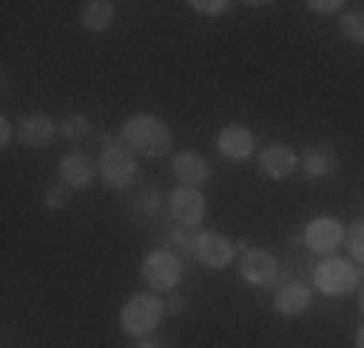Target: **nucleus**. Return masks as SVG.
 Here are the masks:
<instances>
[{
	"instance_id": "nucleus-8",
	"label": "nucleus",
	"mask_w": 364,
	"mask_h": 348,
	"mask_svg": "<svg viewBox=\"0 0 364 348\" xmlns=\"http://www.w3.org/2000/svg\"><path fill=\"white\" fill-rule=\"evenodd\" d=\"M341 240H345V229H341L337 217H314V221L306 224V232H302V244H306L310 251H322V256L337 251Z\"/></svg>"
},
{
	"instance_id": "nucleus-19",
	"label": "nucleus",
	"mask_w": 364,
	"mask_h": 348,
	"mask_svg": "<svg viewBox=\"0 0 364 348\" xmlns=\"http://www.w3.org/2000/svg\"><path fill=\"white\" fill-rule=\"evenodd\" d=\"M341 35L349 43H364V8H349V12H341Z\"/></svg>"
},
{
	"instance_id": "nucleus-14",
	"label": "nucleus",
	"mask_w": 364,
	"mask_h": 348,
	"mask_svg": "<svg viewBox=\"0 0 364 348\" xmlns=\"http://www.w3.org/2000/svg\"><path fill=\"white\" fill-rule=\"evenodd\" d=\"M55 136H58V128H55V120H50L47 112H28V116L20 120L23 147H36V151H43V147H47Z\"/></svg>"
},
{
	"instance_id": "nucleus-2",
	"label": "nucleus",
	"mask_w": 364,
	"mask_h": 348,
	"mask_svg": "<svg viewBox=\"0 0 364 348\" xmlns=\"http://www.w3.org/2000/svg\"><path fill=\"white\" fill-rule=\"evenodd\" d=\"M163 313H167V306L159 302V294H132V298L120 306V329H124L128 337H151L155 329H159V321H163Z\"/></svg>"
},
{
	"instance_id": "nucleus-5",
	"label": "nucleus",
	"mask_w": 364,
	"mask_h": 348,
	"mask_svg": "<svg viewBox=\"0 0 364 348\" xmlns=\"http://www.w3.org/2000/svg\"><path fill=\"white\" fill-rule=\"evenodd\" d=\"M140 275H144V283L151 286V294H167L182 283V263L175 259V251L159 248V251H147L144 256Z\"/></svg>"
},
{
	"instance_id": "nucleus-10",
	"label": "nucleus",
	"mask_w": 364,
	"mask_h": 348,
	"mask_svg": "<svg viewBox=\"0 0 364 348\" xmlns=\"http://www.w3.org/2000/svg\"><path fill=\"white\" fill-rule=\"evenodd\" d=\"M218 151L225 155V159H232V163H245L248 155L256 151L252 128H248V124H225L218 132Z\"/></svg>"
},
{
	"instance_id": "nucleus-23",
	"label": "nucleus",
	"mask_w": 364,
	"mask_h": 348,
	"mask_svg": "<svg viewBox=\"0 0 364 348\" xmlns=\"http://www.w3.org/2000/svg\"><path fill=\"white\" fill-rule=\"evenodd\" d=\"M310 12H318V16H337L345 8V0H310Z\"/></svg>"
},
{
	"instance_id": "nucleus-1",
	"label": "nucleus",
	"mask_w": 364,
	"mask_h": 348,
	"mask_svg": "<svg viewBox=\"0 0 364 348\" xmlns=\"http://www.w3.org/2000/svg\"><path fill=\"white\" fill-rule=\"evenodd\" d=\"M120 136H124V143L132 147L136 155H147V159H159V155L171 151V128L163 124L159 116H151V112L128 116L124 128H120Z\"/></svg>"
},
{
	"instance_id": "nucleus-21",
	"label": "nucleus",
	"mask_w": 364,
	"mask_h": 348,
	"mask_svg": "<svg viewBox=\"0 0 364 348\" xmlns=\"http://www.w3.org/2000/svg\"><path fill=\"white\" fill-rule=\"evenodd\" d=\"M190 8H194L198 16H225L229 12V0H190Z\"/></svg>"
},
{
	"instance_id": "nucleus-20",
	"label": "nucleus",
	"mask_w": 364,
	"mask_h": 348,
	"mask_svg": "<svg viewBox=\"0 0 364 348\" xmlns=\"http://www.w3.org/2000/svg\"><path fill=\"white\" fill-rule=\"evenodd\" d=\"M66 202H70V186H66V182H50V186L43 190V205L47 209H63Z\"/></svg>"
},
{
	"instance_id": "nucleus-28",
	"label": "nucleus",
	"mask_w": 364,
	"mask_h": 348,
	"mask_svg": "<svg viewBox=\"0 0 364 348\" xmlns=\"http://www.w3.org/2000/svg\"><path fill=\"white\" fill-rule=\"evenodd\" d=\"M357 348H364V325L357 329Z\"/></svg>"
},
{
	"instance_id": "nucleus-18",
	"label": "nucleus",
	"mask_w": 364,
	"mask_h": 348,
	"mask_svg": "<svg viewBox=\"0 0 364 348\" xmlns=\"http://www.w3.org/2000/svg\"><path fill=\"white\" fill-rule=\"evenodd\" d=\"M58 136H66V139H90L93 136V120L82 116V112H74V116H66L63 124H58Z\"/></svg>"
},
{
	"instance_id": "nucleus-6",
	"label": "nucleus",
	"mask_w": 364,
	"mask_h": 348,
	"mask_svg": "<svg viewBox=\"0 0 364 348\" xmlns=\"http://www.w3.org/2000/svg\"><path fill=\"white\" fill-rule=\"evenodd\" d=\"M232 256H237V248H232V240L221 236V232H198L194 236V259L202 267L221 271V267L232 263Z\"/></svg>"
},
{
	"instance_id": "nucleus-22",
	"label": "nucleus",
	"mask_w": 364,
	"mask_h": 348,
	"mask_svg": "<svg viewBox=\"0 0 364 348\" xmlns=\"http://www.w3.org/2000/svg\"><path fill=\"white\" fill-rule=\"evenodd\" d=\"M136 209H140V213H155V209H159V190H155V186L140 190V197H136Z\"/></svg>"
},
{
	"instance_id": "nucleus-24",
	"label": "nucleus",
	"mask_w": 364,
	"mask_h": 348,
	"mask_svg": "<svg viewBox=\"0 0 364 348\" xmlns=\"http://www.w3.org/2000/svg\"><path fill=\"white\" fill-rule=\"evenodd\" d=\"M349 251L357 263H364V224H357V229L349 232Z\"/></svg>"
},
{
	"instance_id": "nucleus-17",
	"label": "nucleus",
	"mask_w": 364,
	"mask_h": 348,
	"mask_svg": "<svg viewBox=\"0 0 364 348\" xmlns=\"http://www.w3.org/2000/svg\"><path fill=\"white\" fill-rule=\"evenodd\" d=\"M77 20H82L85 31H109L112 20H117V4L112 0H85Z\"/></svg>"
},
{
	"instance_id": "nucleus-16",
	"label": "nucleus",
	"mask_w": 364,
	"mask_h": 348,
	"mask_svg": "<svg viewBox=\"0 0 364 348\" xmlns=\"http://www.w3.org/2000/svg\"><path fill=\"white\" fill-rule=\"evenodd\" d=\"M299 167H302V174H306V178H329V174L337 170V155L329 151V147L314 143V147H306V151H302Z\"/></svg>"
},
{
	"instance_id": "nucleus-7",
	"label": "nucleus",
	"mask_w": 364,
	"mask_h": 348,
	"mask_svg": "<svg viewBox=\"0 0 364 348\" xmlns=\"http://www.w3.org/2000/svg\"><path fill=\"white\" fill-rule=\"evenodd\" d=\"M167 209H171V217H175L178 229H190V224L205 221V197L198 194V190H190V186H178L175 194L167 197Z\"/></svg>"
},
{
	"instance_id": "nucleus-26",
	"label": "nucleus",
	"mask_w": 364,
	"mask_h": 348,
	"mask_svg": "<svg viewBox=\"0 0 364 348\" xmlns=\"http://www.w3.org/2000/svg\"><path fill=\"white\" fill-rule=\"evenodd\" d=\"M136 348H167V344H163V341H155V337H144V341L136 344Z\"/></svg>"
},
{
	"instance_id": "nucleus-15",
	"label": "nucleus",
	"mask_w": 364,
	"mask_h": 348,
	"mask_svg": "<svg viewBox=\"0 0 364 348\" xmlns=\"http://www.w3.org/2000/svg\"><path fill=\"white\" fill-rule=\"evenodd\" d=\"M310 310V286L302 283H287L275 290V313L279 317H302Z\"/></svg>"
},
{
	"instance_id": "nucleus-13",
	"label": "nucleus",
	"mask_w": 364,
	"mask_h": 348,
	"mask_svg": "<svg viewBox=\"0 0 364 348\" xmlns=\"http://www.w3.org/2000/svg\"><path fill=\"white\" fill-rule=\"evenodd\" d=\"M171 170H175L178 186H190V190H198L205 178H210V163H205L198 151H178L175 159H171Z\"/></svg>"
},
{
	"instance_id": "nucleus-29",
	"label": "nucleus",
	"mask_w": 364,
	"mask_h": 348,
	"mask_svg": "<svg viewBox=\"0 0 364 348\" xmlns=\"http://www.w3.org/2000/svg\"><path fill=\"white\" fill-rule=\"evenodd\" d=\"M360 313H364V286H360Z\"/></svg>"
},
{
	"instance_id": "nucleus-27",
	"label": "nucleus",
	"mask_w": 364,
	"mask_h": 348,
	"mask_svg": "<svg viewBox=\"0 0 364 348\" xmlns=\"http://www.w3.org/2000/svg\"><path fill=\"white\" fill-rule=\"evenodd\" d=\"M167 310H171V313H182V310H186V302H182V298H171Z\"/></svg>"
},
{
	"instance_id": "nucleus-25",
	"label": "nucleus",
	"mask_w": 364,
	"mask_h": 348,
	"mask_svg": "<svg viewBox=\"0 0 364 348\" xmlns=\"http://www.w3.org/2000/svg\"><path fill=\"white\" fill-rule=\"evenodd\" d=\"M12 136H16V128H12V120L4 116V120H0V143L8 147V143H12Z\"/></svg>"
},
{
	"instance_id": "nucleus-11",
	"label": "nucleus",
	"mask_w": 364,
	"mask_h": 348,
	"mask_svg": "<svg viewBox=\"0 0 364 348\" xmlns=\"http://www.w3.org/2000/svg\"><path fill=\"white\" fill-rule=\"evenodd\" d=\"M259 170L275 182L291 178V174L299 170V151H294L291 143H267L264 151H259Z\"/></svg>"
},
{
	"instance_id": "nucleus-3",
	"label": "nucleus",
	"mask_w": 364,
	"mask_h": 348,
	"mask_svg": "<svg viewBox=\"0 0 364 348\" xmlns=\"http://www.w3.org/2000/svg\"><path fill=\"white\" fill-rule=\"evenodd\" d=\"M97 174L105 178V186L112 190H128L140 174V163H136V151L128 143H109L101 147V159H97Z\"/></svg>"
},
{
	"instance_id": "nucleus-12",
	"label": "nucleus",
	"mask_w": 364,
	"mask_h": 348,
	"mask_svg": "<svg viewBox=\"0 0 364 348\" xmlns=\"http://www.w3.org/2000/svg\"><path fill=\"white\" fill-rule=\"evenodd\" d=\"M93 174H97V167L85 151H66L58 159V182H66L70 190H85L93 182Z\"/></svg>"
},
{
	"instance_id": "nucleus-9",
	"label": "nucleus",
	"mask_w": 364,
	"mask_h": 348,
	"mask_svg": "<svg viewBox=\"0 0 364 348\" xmlns=\"http://www.w3.org/2000/svg\"><path fill=\"white\" fill-rule=\"evenodd\" d=\"M275 271H279V263H275V256L267 248H245V256H240V278L248 286H272Z\"/></svg>"
},
{
	"instance_id": "nucleus-4",
	"label": "nucleus",
	"mask_w": 364,
	"mask_h": 348,
	"mask_svg": "<svg viewBox=\"0 0 364 348\" xmlns=\"http://www.w3.org/2000/svg\"><path fill=\"white\" fill-rule=\"evenodd\" d=\"M314 286L322 294H329V298H345V294H353L360 286V278H357V267L353 263H345L337 256H326L314 267Z\"/></svg>"
}]
</instances>
